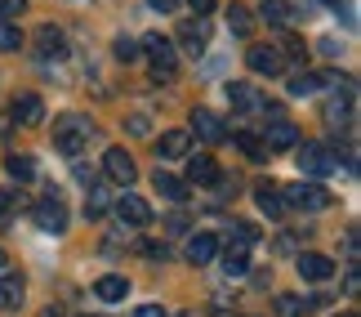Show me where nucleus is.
I'll use <instances>...</instances> for the list:
<instances>
[{
	"mask_svg": "<svg viewBox=\"0 0 361 317\" xmlns=\"http://www.w3.org/2000/svg\"><path fill=\"white\" fill-rule=\"evenodd\" d=\"M90 134H94V121L80 116V112H67V116L54 121V148H59L63 157H80L85 143H90Z\"/></svg>",
	"mask_w": 361,
	"mask_h": 317,
	"instance_id": "nucleus-1",
	"label": "nucleus"
},
{
	"mask_svg": "<svg viewBox=\"0 0 361 317\" xmlns=\"http://www.w3.org/2000/svg\"><path fill=\"white\" fill-rule=\"evenodd\" d=\"M138 54H147V63H152V80H174V72H178V54H174V40H170V36H161V32L143 36Z\"/></svg>",
	"mask_w": 361,
	"mask_h": 317,
	"instance_id": "nucleus-2",
	"label": "nucleus"
},
{
	"mask_svg": "<svg viewBox=\"0 0 361 317\" xmlns=\"http://www.w3.org/2000/svg\"><path fill=\"white\" fill-rule=\"evenodd\" d=\"M281 201H286V210L290 205H295V210H326L335 197L317 184H295V188H281Z\"/></svg>",
	"mask_w": 361,
	"mask_h": 317,
	"instance_id": "nucleus-3",
	"label": "nucleus"
},
{
	"mask_svg": "<svg viewBox=\"0 0 361 317\" xmlns=\"http://www.w3.org/2000/svg\"><path fill=\"white\" fill-rule=\"evenodd\" d=\"M103 174L112 179V184L130 188L134 179H138V165H134V157L125 152V148H107V152H103Z\"/></svg>",
	"mask_w": 361,
	"mask_h": 317,
	"instance_id": "nucleus-4",
	"label": "nucleus"
},
{
	"mask_svg": "<svg viewBox=\"0 0 361 317\" xmlns=\"http://www.w3.org/2000/svg\"><path fill=\"white\" fill-rule=\"evenodd\" d=\"M299 170L308 179H322V174L335 170V152H330L326 143H303L299 148Z\"/></svg>",
	"mask_w": 361,
	"mask_h": 317,
	"instance_id": "nucleus-5",
	"label": "nucleus"
},
{
	"mask_svg": "<svg viewBox=\"0 0 361 317\" xmlns=\"http://www.w3.org/2000/svg\"><path fill=\"white\" fill-rule=\"evenodd\" d=\"M295 268H299L303 282H330V277H335V259H330V255H317V251H303L295 259Z\"/></svg>",
	"mask_w": 361,
	"mask_h": 317,
	"instance_id": "nucleus-6",
	"label": "nucleus"
},
{
	"mask_svg": "<svg viewBox=\"0 0 361 317\" xmlns=\"http://www.w3.org/2000/svg\"><path fill=\"white\" fill-rule=\"evenodd\" d=\"M263 148H268V157H272V152H290V148H299V130L290 126L286 116H272V121H268V139H263Z\"/></svg>",
	"mask_w": 361,
	"mask_h": 317,
	"instance_id": "nucleus-7",
	"label": "nucleus"
},
{
	"mask_svg": "<svg viewBox=\"0 0 361 317\" xmlns=\"http://www.w3.org/2000/svg\"><path fill=\"white\" fill-rule=\"evenodd\" d=\"M192 134H197L201 143H224L228 139V126L210 112V107H197V112H192Z\"/></svg>",
	"mask_w": 361,
	"mask_h": 317,
	"instance_id": "nucleus-8",
	"label": "nucleus"
},
{
	"mask_svg": "<svg viewBox=\"0 0 361 317\" xmlns=\"http://www.w3.org/2000/svg\"><path fill=\"white\" fill-rule=\"evenodd\" d=\"M245 63H250V72H259V76H281V72H286L281 54H276L272 45H250Z\"/></svg>",
	"mask_w": 361,
	"mask_h": 317,
	"instance_id": "nucleus-9",
	"label": "nucleus"
},
{
	"mask_svg": "<svg viewBox=\"0 0 361 317\" xmlns=\"http://www.w3.org/2000/svg\"><path fill=\"white\" fill-rule=\"evenodd\" d=\"M219 251H224V241L214 237V232H197V237H188V264H210V259H219Z\"/></svg>",
	"mask_w": 361,
	"mask_h": 317,
	"instance_id": "nucleus-10",
	"label": "nucleus"
},
{
	"mask_svg": "<svg viewBox=\"0 0 361 317\" xmlns=\"http://www.w3.org/2000/svg\"><path fill=\"white\" fill-rule=\"evenodd\" d=\"M36 224L45 228V232H54V237H59V232H67V205L54 201V197H45V201L36 205Z\"/></svg>",
	"mask_w": 361,
	"mask_h": 317,
	"instance_id": "nucleus-11",
	"label": "nucleus"
},
{
	"mask_svg": "<svg viewBox=\"0 0 361 317\" xmlns=\"http://www.w3.org/2000/svg\"><path fill=\"white\" fill-rule=\"evenodd\" d=\"M36 54H40V59H63V54H67L63 27H54V23L40 27V32H36Z\"/></svg>",
	"mask_w": 361,
	"mask_h": 317,
	"instance_id": "nucleus-12",
	"label": "nucleus"
},
{
	"mask_svg": "<svg viewBox=\"0 0 361 317\" xmlns=\"http://www.w3.org/2000/svg\"><path fill=\"white\" fill-rule=\"evenodd\" d=\"M116 215H121L130 228H143V224H152V205H147L143 197H134V192H125V197L116 201Z\"/></svg>",
	"mask_w": 361,
	"mask_h": 317,
	"instance_id": "nucleus-13",
	"label": "nucleus"
},
{
	"mask_svg": "<svg viewBox=\"0 0 361 317\" xmlns=\"http://www.w3.org/2000/svg\"><path fill=\"white\" fill-rule=\"evenodd\" d=\"M188 152H192V134H188V130H165V134H161L157 157H165V161H183Z\"/></svg>",
	"mask_w": 361,
	"mask_h": 317,
	"instance_id": "nucleus-14",
	"label": "nucleus"
},
{
	"mask_svg": "<svg viewBox=\"0 0 361 317\" xmlns=\"http://www.w3.org/2000/svg\"><path fill=\"white\" fill-rule=\"evenodd\" d=\"M214 179H219V165H214L210 152L188 157V184H197V188H214Z\"/></svg>",
	"mask_w": 361,
	"mask_h": 317,
	"instance_id": "nucleus-15",
	"label": "nucleus"
},
{
	"mask_svg": "<svg viewBox=\"0 0 361 317\" xmlns=\"http://www.w3.org/2000/svg\"><path fill=\"white\" fill-rule=\"evenodd\" d=\"M13 121H23V126H40V121H45V103H40V94H13Z\"/></svg>",
	"mask_w": 361,
	"mask_h": 317,
	"instance_id": "nucleus-16",
	"label": "nucleus"
},
{
	"mask_svg": "<svg viewBox=\"0 0 361 317\" xmlns=\"http://www.w3.org/2000/svg\"><path fill=\"white\" fill-rule=\"evenodd\" d=\"M255 201H259V210L268 215V219H281V215H286L281 184H259V188H255Z\"/></svg>",
	"mask_w": 361,
	"mask_h": 317,
	"instance_id": "nucleus-17",
	"label": "nucleus"
},
{
	"mask_svg": "<svg viewBox=\"0 0 361 317\" xmlns=\"http://www.w3.org/2000/svg\"><path fill=\"white\" fill-rule=\"evenodd\" d=\"M94 295H99L103 304H116V299H125V295H130V282H125V277H116V273H107V277H99V282H94Z\"/></svg>",
	"mask_w": 361,
	"mask_h": 317,
	"instance_id": "nucleus-18",
	"label": "nucleus"
},
{
	"mask_svg": "<svg viewBox=\"0 0 361 317\" xmlns=\"http://www.w3.org/2000/svg\"><path fill=\"white\" fill-rule=\"evenodd\" d=\"M178 40H183V49L188 54H205V45H210V32H205V23H183L178 27Z\"/></svg>",
	"mask_w": 361,
	"mask_h": 317,
	"instance_id": "nucleus-19",
	"label": "nucleus"
},
{
	"mask_svg": "<svg viewBox=\"0 0 361 317\" xmlns=\"http://www.w3.org/2000/svg\"><path fill=\"white\" fill-rule=\"evenodd\" d=\"M228 99H232V107H241V112L263 107V99L255 94V85H245V80H232V85H228Z\"/></svg>",
	"mask_w": 361,
	"mask_h": 317,
	"instance_id": "nucleus-20",
	"label": "nucleus"
},
{
	"mask_svg": "<svg viewBox=\"0 0 361 317\" xmlns=\"http://www.w3.org/2000/svg\"><path fill=\"white\" fill-rule=\"evenodd\" d=\"M23 309V277H0V313Z\"/></svg>",
	"mask_w": 361,
	"mask_h": 317,
	"instance_id": "nucleus-21",
	"label": "nucleus"
},
{
	"mask_svg": "<svg viewBox=\"0 0 361 317\" xmlns=\"http://www.w3.org/2000/svg\"><path fill=\"white\" fill-rule=\"evenodd\" d=\"M228 32L232 36H250V32H255V13H250L245 5H232L228 9Z\"/></svg>",
	"mask_w": 361,
	"mask_h": 317,
	"instance_id": "nucleus-22",
	"label": "nucleus"
},
{
	"mask_svg": "<svg viewBox=\"0 0 361 317\" xmlns=\"http://www.w3.org/2000/svg\"><path fill=\"white\" fill-rule=\"evenodd\" d=\"M232 143H237V148H241V152H245L250 161H263V157H268V148H263V139H259V134H250V130H237V134H232Z\"/></svg>",
	"mask_w": 361,
	"mask_h": 317,
	"instance_id": "nucleus-23",
	"label": "nucleus"
},
{
	"mask_svg": "<svg viewBox=\"0 0 361 317\" xmlns=\"http://www.w3.org/2000/svg\"><path fill=\"white\" fill-rule=\"evenodd\" d=\"M5 170L18 179V184H32V179H36V161L27 157V152H13V157L5 161Z\"/></svg>",
	"mask_w": 361,
	"mask_h": 317,
	"instance_id": "nucleus-24",
	"label": "nucleus"
},
{
	"mask_svg": "<svg viewBox=\"0 0 361 317\" xmlns=\"http://www.w3.org/2000/svg\"><path fill=\"white\" fill-rule=\"evenodd\" d=\"M224 273H228V277H245V273H250V255L237 251V246H228V251H224Z\"/></svg>",
	"mask_w": 361,
	"mask_h": 317,
	"instance_id": "nucleus-25",
	"label": "nucleus"
},
{
	"mask_svg": "<svg viewBox=\"0 0 361 317\" xmlns=\"http://www.w3.org/2000/svg\"><path fill=\"white\" fill-rule=\"evenodd\" d=\"M157 188H161V197H170V201H188V184H183V179H174V174H161L157 170Z\"/></svg>",
	"mask_w": 361,
	"mask_h": 317,
	"instance_id": "nucleus-26",
	"label": "nucleus"
},
{
	"mask_svg": "<svg viewBox=\"0 0 361 317\" xmlns=\"http://www.w3.org/2000/svg\"><path fill=\"white\" fill-rule=\"evenodd\" d=\"M326 80H330L326 72H299L295 80H290V94H312V90H322Z\"/></svg>",
	"mask_w": 361,
	"mask_h": 317,
	"instance_id": "nucleus-27",
	"label": "nucleus"
},
{
	"mask_svg": "<svg viewBox=\"0 0 361 317\" xmlns=\"http://www.w3.org/2000/svg\"><path fill=\"white\" fill-rule=\"evenodd\" d=\"M255 241H259V228H255V224H241V219H237V224H232V232H228V246L245 251V246H255Z\"/></svg>",
	"mask_w": 361,
	"mask_h": 317,
	"instance_id": "nucleus-28",
	"label": "nucleus"
},
{
	"mask_svg": "<svg viewBox=\"0 0 361 317\" xmlns=\"http://www.w3.org/2000/svg\"><path fill=\"white\" fill-rule=\"evenodd\" d=\"M276 313H281V317H303L308 304H303L299 295H276Z\"/></svg>",
	"mask_w": 361,
	"mask_h": 317,
	"instance_id": "nucleus-29",
	"label": "nucleus"
},
{
	"mask_svg": "<svg viewBox=\"0 0 361 317\" xmlns=\"http://www.w3.org/2000/svg\"><path fill=\"white\" fill-rule=\"evenodd\" d=\"M348 112H353V103H348V99H330V107H326L330 126H348V121H353Z\"/></svg>",
	"mask_w": 361,
	"mask_h": 317,
	"instance_id": "nucleus-30",
	"label": "nucleus"
},
{
	"mask_svg": "<svg viewBox=\"0 0 361 317\" xmlns=\"http://www.w3.org/2000/svg\"><path fill=\"white\" fill-rule=\"evenodd\" d=\"M23 45V32L13 23H0V49H18Z\"/></svg>",
	"mask_w": 361,
	"mask_h": 317,
	"instance_id": "nucleus-31",
	"label": "nucleus"
},
{
	"mask_svg": "<svg viewBox=\"0 0 361 317\" xmlns=\"http://www.w3.org/2000/svg\"><path fill=\"white\" fill-rule=\"evenodd\" d=\"M116 59H121V63H134V59H138V40L121 36V40H116Z\"/></svg>",
	"mask_w": 361,
	"mask_h": 317,
	"instance_id": "nucleus-32",
	"label": "nucleus"
},
{
	"mask_svg": "<svg viewBox=\"0 0 361 317\" xmlns=\"http://www.w3.org/2000/svg\"><path fill=\"white\" fill-rule=\"evenodd\" d=\"M263 9H268L272 23H286L290 18V5H286V0H263Z\"/></svg>",
	"mask_w": 361,
	"mask_h": 317,
	"instance_id": "nucleus-33",
	"label": "nucleus"
},
{
	"mask_svg": "<svg viewBox=\"0 0 361 317\" xmlns=\"http://www.w3.org/2000/svg\"><path fill=\"white\" fill-rule=\"evenodd\" d=\"M13 205H18V192H13V188H0V219L13 215Z\"/></svg>",
	"mask_w": 361,
	"mask_h": 317,
	"instance_id": "nucleus-34",
	"label": "nucleus"
},
{
	"mask_svg": "<svg viewBox=\"0 0 361 317\" xmlns=\"http://www.w3.org/2000/svg\"><path fill=\"white\" fill-rule=\"evenodd\" d=\"M343 255H348L353 264H357V255H361V251H357V228H348V232H343Z\"/></svg>",
	"mask_w": 361,
	"mask_h": 317,
	"instance_id": "nucleus-35",
	"label": "nucleus"
},
{
	"mask_svg": "<svg viewBox=\"0 0 361 317\" xmlns=\"http://www.w3.org/2000/svg\"><path fill=\"white\" fill-rule=\"evenodd\" d=\"M27 9V0H0V23L9 18V13H23Z\"/></svg>",
	"mask_w": 361,
	"mask_h": 317,
	"instance_id": "nucleus-36",
	"label": "nucleus"
},
{
	"mask_svg": "<svg viewBox=\"0 0 361 317\" xmlns=\"http://www.w3.org/2000/svg\"><path fill=\"white\" fill-rule=\"evenodd\" d=\"M188 9L197 13V18H205V13H214V0H188Z\"/></svg>",
	"mask_w": 361,
	"mask_h": 317,
	"instance_id": "nucleus-37",
	"label": "nucleus"
},
{
	"mask_svg": "<svg viewBox=\"0 0 361 317\" xmlns=\"http://www.w3.org/2000/svg\"><path fill=\"white\" fill-rule=\"evenodd\" d=\"M143 255L147 259H165V246L161 241H143Z\"/></svg>",
	"mask_w": 361,
	"mask_h": 317,
	"instance_id": "nucleus-38",
	"label": "nucleus"
},
{
	"mask_svg": "<svg viewBox=\"0 0 361 317\" xmlns=\"http://www.w3.org/2000/svg\"><path fill=\"white\" fill-rule=\"evenodd\" d=\"M134 317H165L161 304H143V309H134Z\"/></svg>",
	"mask_w": 361,
	"mask_h": 317,
	"instance_id": "nucleus-39",
	"label": "nucleus"
},
{
	"mask_svg": "<svg viewBox=\"0 0 361 317\" xmlns=\"http://www.w3.org/2000/svg\"><path fill=\"white\" fill-rule=\"evenodd\" d=\"M130 130H134V134H147V116L134 112V116H130Z\"/></svg>",
	"mask_w": 361,
	"mask_h": 317,
	"instance_id": "nucleus-40",
	"label": "nucleus"
},
{
	"mask_svg": "<svg viewBox=\"0 0 361 317\" xmlns=\"http://www.w3.org/2000/svg\"><path fill=\"white\" fill-rule=\"evenodd\" d=\"M165 228H170V232H183L188 219H183V215H170V219H165Z\"/></svg>",
	"mask_w": 361,
	"mask_h": 317,
	"instance_id": "nucleus-41",
	"label": "nucleus"
},
{
	"mask_svg": "<svg viewBox=\"0 0 361 317\" xmlns=\"http://www.w3.org/2000/svg\"><path fill=\"white\" fill-rule=\"evenodd\" d=\"M343 291H348V295H357V291H361V277H357V273H348V282H343Z\"/></svg>",
	"mask_w": 361,
	"mask_h": 317,
	"instance_id": "nucleus-42",
	"label": "nucleus"
},
{
	"mask_svg": "<svg viewBox=\"0 0 361 317\" xmlns=\"http://www.w3.org/2000/svg\"><path fill=\"white\" fill-rule=\"evenodd\" d=\"M152 5H157V9H174L178 0H152Z\"/></svg>",
	"mask_w": 361,
	"mask_h": 317,
	"instance_id": "nucleus-43",
	"label": "nucleus"
},
{
	"mask_svg": "<svg viewBox=\"0 0 361 317\" xmlns=\"http://www.w3.org/2000/svg\"><path fill=\"white\" fill-rule=\"evenodd\" d=\"M5 264H9V255H5V251H0V268H5Z\"/></svg>",
	"mask_w": 361,
	"mask_h": 317,
	"instance_id": "nucleus-44",
	"label": "nucleus"
},
{
	"mask_svg": "<svg viewBox=\"0 0 361 317\" xmlns=\"http://www.w3.org/2000/svg\"><path fill=\"white\" fill-rule=\"evenodd\" d=\"M335 317H357V313H335Z\"/></svg>",
	"mask_w": 361,
	"mask_h": 317,
	"instance_id": "nucleus-45",
	"label": "nucleus"
},
{
	"mask_svg": "<svg viewBox=\"0 0 361 317\" xmlns=\"http://www.w3.org/2000/svg\"><path fill=\"white\" fill-rule=\"evenodd\" d=\"M178 317H197V313H178Z\"/></svg>",
	"mask_w": 361,
	"mask_h": 317,
	"instance_id": "nucleus-46",
	"label": "nucleus"
},
{
	"mask_svg": "<svg viewBox=\"0 0 361 317\" xmlns=\"http://www.w3.org/2000/svg\"><path fill=\"white\" fill-rule=\"evenodd\" d=\"M330 5H339V0H330Z\"/></svg>",
	"mask_w": 361,
	"mask_h": 317,
	"instance_id": "nucleus-47",
	"label": "nucleus"
}]
</instances>
